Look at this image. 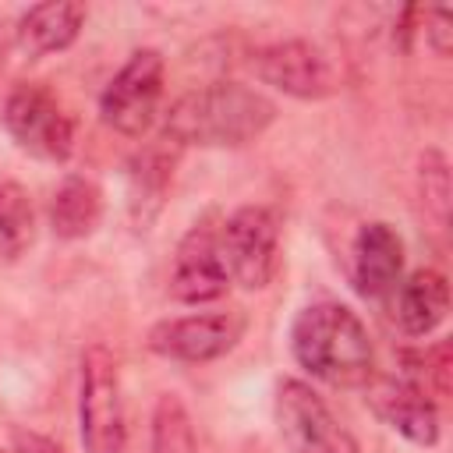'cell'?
<instances>
[{"label":"cell","mask_w":453,"mask_h":453,"mask_svg":"<svg viewBox=\"0 0 453 453\" xmlns=\"http://www.w3.org/2000/svg\"><path fill=\"white\" fill-rule=\"evenodd\" d=\"M294 361L340 389L365 386L375 375V350L365 322L340 301H315L297 311L290 326Z\"/></svg>","instance_id":"7a4b0ae2"},{"label":"cell","mask_w":453,"mask_h":453,"mask_svg":"<svg viewBox=\"0 0 453 453\" xmlns=\"http://www.w3.org/2000/svg\"><path fill=\"white\" fill-rule=\"evenodd\" d=\"M103 219V191L88 177H64L50 198V230L60 241H81L88 237Z\"/></svg>","instance_id":"2e32d148"},{"label":"cell","mask_w":453,"mask_h":453,"mask_svg":"<svg viewBox=\"0 0 453 453\" xmlns=\"http://www.w3.org/2000/svg\"><path fill=\"white\" fill-rule=\"evenodd\" d=\"M418 198L425 216L446 230L449 226V202H453V188H449V159L439 149H425L418 156Z\"/></svg>","instance_id":"d6986e66"},{"label":"cell","mask_w":453,"mask_h":453,"mask_svg":"<svg viewBox=\"0 0 453 453\" xmlns=\"http://www.w3.org/2000/svg\"><path fill=\"white\" fill-rule=\"evenodd\" d=\"M403 21H411V7H407V11H403ZM411 32H414V28H411V25H400V35H403V39H407V35H411Z\"/></svg>","instance_id":"cb8c5ba5"},{"label":"cell","mask_w":453,"mask_h":453,"mask_svg":"<svg viewBox=\"0 0 453 453\" xmlns=\"http://www.w3.org/2000/svg\"><path fill=\"white\" fill-rule=\"evenodd\" d=\"M14 453H64V449H60L53 439L39 435V432L18 428V432H14Z\"/></svg>","instance_id":"7402d4cb"},{"label":"cell","mask_w":453,"mask_h":453,"mask_svg":"<svg viewBox=\"0 0 453 453\" xmlns=\"http://www.w3.org/2000/svg\"><path fill=\"white\" fill-rule=\"evenodd\" d=\"M400 273H403V241H400V234L382 219L365 223L354 237V248H350L354 290L361 297H386L389 290H396Z\"/></svg>","instance_id":"7c38bea8"},{"label":"cell","mask_w":453,"mask_h":453,"mask_svg":"<svg viewBox=\"0 0 453 453\" xmlns=\"http://www.w3.org/2000/svg\"><path fill=\"white\" fill-rule=\"evenodd\" d=\"M276 432L287 453H357L354 432L301 379H287L276 389Z\"/></svg>","instance_id":"5b68a950"},{"label":"cell","mask_w":453,"mask_h":453,"mask_svg":"<svg viewBox=\"0 0 453 453\" xmlns=\"http://www.w3.org/2000/svg\"><path fill=\"white\" fill-rule=\"evenodd\" d=\"M449 311V283L439 269H418L396 283L393 315L407 336H428L442 326Z\"/></svg>","instance_id":"4fadbf2b"},{"label":"cell","mask_w":453,"mask_h":453,"mask_svg":"<svg viewBox=\"0 0 453 453\" xmlns=\"http://www.w3.org/2000/svg\"><path fill=\"white\" fill-rule=\"evenodd\" d=\"M219 255L230 283L262 290L280 262V219L265 205H244L219 226Z\"/></svg>","instance_id":"52a82bcc"},{"label":"cell","mask_w":453,"mask_h":453,"mask_svg":"<svg viewBox=\"0 0 453 453\" xmlns=\"http://www.w3.org/2000/svg\"><path fill=\"white\" fill-rule=\"evenodd\" d=\"M255 74L294 99H326L343 88V64L311 39H283L251 53Z\"/></svg>","instance_id":"277c9868"},{"label":"cell","mask_w":453,"mask_h":453,"mask_svg":"<svg viewBox=\"0 0 453 453\" xmlns=\"http://www.w3.org/2000/svg\"><path fill=\"white\" fill-rule=\"evenodd\" d=\"M163 74H166V64L159 50H134L99 96L103 124L127 138L145 134L159 113Z\"/></svg>","instance_id":"8992f818"},{"label":"cell","mask_w":453,"mask_h":453,"mask_svg":"<svg viewBox=\"0 0 453 453\" xmlns=\"http://www.w3.org/2000/svg\"><path fill=\"white\" fill-rule=\"evenodd\" d=\"M365 400L379 421H386L393 432H400L414 446H435L439 442V407L435 400L411 382L407 375H372L365 382Z\"/></svg>","instance_id":"30bf717a"},{"label":"cell","mask_w":453,"mask_h":453,"mask_svg":"<svg viewBox=\"0 0 453 453\" xmlns=\"http://www.w3.org/2000/svg\"><path fill=\"white\" fill-rule=\"evenodd\" d=\"M226 287H230V276L219 255V230L209 223L191 226L173 251L170 294L184 304H209L223 297Z\"/></svg>","instance_id":"8fae6325"},{"label":"cell","mask_w":453,"mask_h":453,"mask_svg":"<svg viewBox=\"0 0 453 453\" xmlns=\"http://www.w3.org/2000/svg\"><path fill=\"white\" fill-rule=\"evenodd\" d=\"M35 237V212L32 198L18 180L0 184V255L21 258Z\"/></svg>","instance_id":"e0dca14e"},{"label":"cell","mask_w":453,"mask_h":453,"mask_svg":"<svg viewBox=\"0 0 453 453\" xmlns=\"http://www.w3.org/2000/svg\"><path fill=\"white\" fill-rule=\"evenodd\" d=\"M421 28H425V42L439 53V57H449V50H453V14L446 11V7H432V11H425L421 14Z\"/></svg>","instance_id":"44dd1931"},{"label":"cell","mask_w":453,"mask_h":453,"mask_svg":"<svg viewBox=\"0 0 453 453\" xmlns=\"http://www.w3.org/2000/svg\"><path fill=\"white\" fill-rule=\"evenodd\" d=\"M244 336L241 311H198L180 319H163L145 333V347L170 361H216L237 347Z\"/></svg>","instance_id":"9c48e42d"},{"label":"cell","mask_w":453,"mask_h":453,"mask_svg":"<svg viewBox=\"0 0 453 453\" xmlns=\"http://www.w3.org/2000/svg\"><path fill=\"white\" fill-rule=\"evenodd\" d=\"M78 432L85 453H124L127 425H124L120 372H117V357L103 343H92L81 354Z\"/></svg>","instance_id":"3957f363"},{"label":"cell","mask_w":453,"mask_h":453,"mask_svg":"<svg viewBox=\"0 0 453 453\" xmlns=\"http://www.w3.org/2000/svg\"><path fill=\"white\" fill-rule=\"evenodd\" d=\"M173 180V156L166 145H149L134 156L127 170V212L134 230H149V223L159 216L166 191Z\"/></svg>","instance_id":"9a60e30c"},{"label":"cell","mask_w":453,"mask_h":453,"mask_svg":"<svg viewBox=\"0 0 453 453\" xmlns=\"http://www.w3.org/2000/svg\"><path fill=\"white\" fill-rule=\"evenodd\" d=\"M276 120V103L241 81H212L173 99L163 120L170 145L244 149L258 142Z\"/></svg>","instance_id":"6da1fadb"},{"label":"cell","mask_w":453,"mask_h":453,"mask_svg":"<svg viewBox=\"0 0 453 453\" xmlns=\"http://www.w3.org/2000/svg\"><path fill=\"white\" fill-rule=\"evenodd\" d=\"M149 449L152 453H195V425L180 396L163 393L152 407L149 425Z\"/></svg>","instance_id":"ac0fdd59"},{"label":"cell","mask_w":453,"mask_h":453,"mask_svg":"<svg viewBox=\"0 0 453 453\" xmlns=\"http://www.w3.org/2000/svg\"><path fill=\"white\" fill-rule=\"evenodd\" d=\"M407 365H414V368H407L403 375H407L411 382H418L432 400H446V396H449V365H453V350H449L446 340L432 343V347L421 350V354H407Z\"/></svg>","instance_id":"ffe728a7"},{"label":"cell","mask_w":453,"mask_h":453,"mask_svg":"<svg viewBox=\"0 0 453 453\" xmlns=\"http://www.w3.org/2000/svg\"><path fill=\"white\" fill-rule=\"evenodd\" d=\"M14 42H18V35H14V21L0 14V67H4V60H7V53H11Z\"/></svg>","instance_id":"603a6c76"},{"label":"cell","mask_w":453,"mask_h":453,"mask_svg":"<svg viewBox=\"0 0 453 453\" xmlns=\"http://www.w3.org/2000/svg\"><path fill=\"white\" fill-rule=\"evenodd\" d=\"M7 134L32 156L64 163L74 152V120L42 85H18L4 103Z\"/></svg>","instance_id":"ba28073f"},{"label":"cell","mask_w":453,"mask_h":453,"mask_svg":"<svg viewBox=\"0 0 453 453\" xmlns=\"http://www.w3.org/2000/svg\"><path fill=\"white\" fill-rule=\"evenodd\" d=\"M85 25V7L71 4V0H50V4H35L28 7L18 21H14V35L21 42L25 53L32 57H46V53H60L67 50Z\"/></svg>","instance_id":"5bb4252c"}]
</instances>
